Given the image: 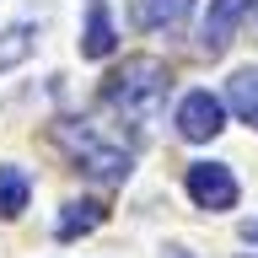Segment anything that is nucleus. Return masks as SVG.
Instances as JSON below:
<instances>
[{
    "label": "nucleus",
    "mask_w": 258,
    "mask_h": 258,
    "mask_svg": "<svg viewBox=\"0 0 258 258\" xmlns=\"http://www.w3.org/2000/svg\"><path fill=\"white\" fill-rule=\"evenodd\" d=\"M167 92H172V70L156 59V54H129L108 81H102V108L129 124L135 135H151V124L167 108Z\"/></svg>",
    "instance_id": "f257e3e1"
},
{
    "label": "nucleus",
    "mask_w": 258,
    "mask_h": 258,
    "mask_svg": "<svg viewBox=\"0 0 258 258\" xmlns=\"http://www.w3.org/2000/svg\"><path fill=\"white\" fill-rule=\"evenodd\" d=\"M54 145L76 161V172H86L92 183H102V188H118V183H129V172H135V156H129L118 140H108L97 124H86V118H59V124H54Z\"/></svg>",
    "instance_id": "f03ea898"
},
{
    "label": "nucleus",
    "mask_w": 258,
    "mask_h": 258,
    "mask_svg": "<svg viewBox=\"0 0 258 258\" xmlns=\"http://www.w3.org/2000/svg\"><path fill=\"white\" fill-rule=\"evenodd\" d=\"M172 124H177V135H183L188 145H205V140H215V135L226 129V102L199 86V92H188L183 102H177V118H172Z\"/></svg>",
    "instance_id": "7ed1b4c3"
},
{
    "label": "nucleus",
    "mask_w": 258,
    "mask_h": 258,
    "mask_svg": "<svg viewBox=\"0 0 258 258\" xmlns=\"http://www.w3.org/2000/svg\"><path fill=\"white\" fill-rule=\"evenodd\" d=\"M183 188H188V199L199 210H231L237 205V177H231V167L226 161H194L188 177H183Z\"/></svg>",
    "instance_id": "20e7f679"
},
{
    "label": "nucleus",
    "mask_w": 258,
    "mask_h": 258,
    "mask_svg": "<svg viewBox=\"0 0 258 258\" xmlns=\"http://www.w3.org/2000/svg\"><path fill=\"white\" fill-rule=\"evenodd\" d=\"M253 6H258V0H210L205 27H199V48H205L210 59L231 48V38H237V27H242V16L253 11Z\"/></svg>",
    "instance_id": "39448f33"
},
{
    "label": "nucleus",
    "mask_w": 258,
    "mask_h": 258,
    "mask_svg": "<svg viewBox=\"0 0 258 258\" xmlns=\"http://www.w3.org/2000/svg\"><path fill=\"white\" fill-rule=\"evenodd\" d=\"M118 48V32H113L108 0H86V27H81V59H108Z\"/></svg>",
    "instance_id": "423d86ee"
},
{
    "label": "nucleus",
    "mask_w": 258,
    "mask_h": 258,
    "mask_svg": "<svg viewBox=\"0 0 258 258\" xmlns=\"http://www.w3.org/2000/svg\"><path fill=\"white\" fill-rule=\"evenodd\" d=\"M226 108L237 113L242 124L258 129V64H242L237 76L226 81Z\"/></svg>",
    "instance_id": "0eeeda50"
},
{
    "label": "nucleus",
    "mask_w": 258,
    "mask_h": 258,
    "mask_svg": "<svg viewBox=\"0 0 258 258\" xmlns=\"http://www.w3.org/2000/svg\"><path fill=\"white\" fill-rule=\"evenodd\" d=\"M102 215H108V210L97 205V199H70V205H64V215H59V226H54V237H59V242H76L81 231H97V226H102Z\"/></svg>",
    "instance_id": "6e6552de"
},
{
    "label": "nucleus",
    "mask_w": 258,
    "mask_h": 258,
    "mask_svg": "<svg viewBox=\"0 0 258 258\" xmlns=\"http://www.w3.org/2000/svg\"><path fill=\"white\" fill-rule=\"evenodd\" d=\"M32 199V177L22 167H0V221H16Z\"/></svg>",
    "instance_id": "1a4fd4ad"
},
{
    "label": "nucleus",
    "mask_w": 258,
    "mask_h": 258,
    "mask_svg": "<svg viewBox=\"0 0 258 258\" xmlns=\"http://www.w3.org/2000/svg\"><path fill=\"white\" fill-rule=\"evenodd\" d=\"M32 43H38V27H32V22H16V27L0 32V76H6V70H16V64L27 59Z\"/></svg>",
    "instance_id": "9d476101"
},
{
    "label": "nucleus",
    "mask_w": 258,
    "mask_h": 258,
    "mask_svg": "<svg viewBox=\"0 0 258 258\" xmlns=\"http://www.w3.org/2000/svg\"><path fill=\"white\" fill-rule=\"evenodd\" d=\"M188 6H194V0H140V22L151 32H172V27H183Z\"/></svg>",
    "instance_id": "9b49d317"
},
{
    "label": "nucleus",
    "mask_w": 258,
    "mask_h": 258,
    "mask_svg": "<svg viewBox=\"0 0 258 258\" xmlns=\"http://www.w3.org/2000/svg\"><path fill=\"white\" fill-rule=\"evenodd\" d=\"M242 242H247V247L258 253V221H242Z\"/></svg>",
    "instance_id": "f8f14e48"
},
{
    "label": "nucleus",
    "mask_w": 258,
    "mask_h": 258,
    "mask_svg": "<svg viewBox=\"0 0 258 258\" xmlns=\"http://www.w3.org/2000/svg\"><path fill=\"white\" fill-rule=\"evenodd\" d=\"M161 258H194L188 247H161Z\"/></svg>",
    "instance_id": "ddd939ff"
},
{
    "label": "nucleus",
    "mask_w": 258,
    "mask_h": 258,
    "mask_svg": "<svg viewBox=\"0 0 258 258\" xmlns=\"http://www.w3.org/2000/svg\"><path fill=\"white\" fill-rule=\"evenodd\" d=\"M253 11H258V6H253Z\"/></svg>",
    "instance_id": "4468645a"
}]
</instances>
